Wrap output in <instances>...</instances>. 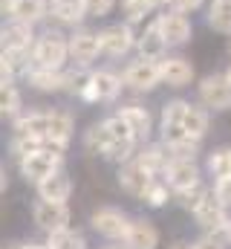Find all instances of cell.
Returning a JSON list of instances; mask_svg holds the SVG:
<instances>
[{"label":"cell","instance_id":"6da1fadb","mask_svg":"<svg viewBox=\"0 0 231 249\" xmlns=\"http://www.w3.org/2000/svg\"><path fill=\"white\" fill-rule=\"evenodd\" d=\"M66 61H69V35L61 26L44 29L32 47V64L50 67V70H64Z\"/></svg>","mask_w":231,"mask_h":249},{"label":"cell","instance_id":"7a4b0ae2","mask_svg":"<svg viewBox=\"0 0 231 249\" xmlns=\"http://www.w3.org/2000/svg\"><path fill=\"white\" fill-rule=\"evenodd\" d=\"M99 41H101V55L107 58H124L136 50L139 32L133 29V23L118 20V23H107L104 29H99Z\"/></svg>","mask_w":231,"mask_h":249},{"label":"cell","instance_id":"3957f363","mask_svg":"<svg viewBox=\"0 0 231 249\" xmlns=\"http://www.w3.org/2000/svg\"><path fill=\"white\" fill-rule=\"evenodd\" d=\"M153 20H156L159 32H162V38L168 41L171 50H179V47L191 44V38H194V23H191V18H188L185 12H176L171 6H165V9H159V15H156Z\"/></svg>","mask_w":231,"mask_h":249},{"label":"cell","instance_id":"277c9868","mask_svg":"<svg viewBox=\"0 0 231 249\" xmlns=\"http://www.w3.org/2000/svg\"><path fill=\"white\" fill-rule=\"evenodd\" d=\"M124 87L133 90V93H150L162 84V70H159V61H148V58H136L130 61L124 70Z\"/></svg>","mask_w":231,"mask_h":249},{"label":"cell","instance_id":"5b68a950","mask_svg":"<svg viewBox=\"0 0 231 249\" xmlns=\"http://www.w3.org/2000/svg\"><path fill=\"white\" fill-rule=\"evenodd\" d=\"M101 55V41H99V32L93 29H72L69 32V61L75 67H93L96 58Z\"/></svg>","mask_w":231,"mask_h":249},{"label":"cell","instance_id":"8992f818","mask_svg":"<svg viewBox=\"0 0 231 249\" xmlns=\"http://www.w3.org/2000/svg\"><path fill=\"white\" fill-rule=\"evenodd\" d=\"M199 102L208 110H229L231 107V81L226 72H211L199 81Z\"/></svg>","mask_w":231,"mask_h":249},{"label":"cell","instance_id":"52a82bcc","mask_svg":"<svg viewBox=\"0 0 231 249\" xmlns=\"http://www.w3.org/2000/svg\"><path fill=\"white\" fill-rule=\"evenodd\" d=\"M121 90H124V75H118L116 70L101 67V70H93L90 93L84 96V102H93V105H99V102H116L121 96Z\"/></svg>","mask_w":231,"mask_h":249},{"label":"cell","instance_id":"ba28073f","mask_svg":"<svg viewBox=\"0 0 231 249\" xmlns=\"http://www.w3.org/2000/svg\"><path fill=\"white\" fill-rule=\"evenodd\" d=\"M20 162V174L29 180V183H44L47 177H52L55 171H61V162H64V157H55V154H50V151H35V154H26L23 160H17Z\"/></svg>","mask_w":231,"mask_h":249},{"label":"cell","instance_id":"9c48e42d","mask_svg":"<svg viewBox=\"0 0 231 249\" xmlns=\"http://www.w3.org/2000/svg\"><path fill=\"white\" fill-rule=\"evenodd\" d=\"M3 15L20 23L38 26L50 20V0H3Z\"/></svg>","mask_w":231,"mask_h":249},{"label":"cell","instance_id":"30bf717a","mask_svg":"<svg viewBox=\"0 0 231 249\" xmlns=\"http://www.w3.org/2000/svg\"><path fill=\"white\" fill-rule=\"evenodd\" d=\"M32 220H35V226L44 229V232H58V229H66V223H69V209H66V203L38 200L35 209H32Z\"/></svg>","mask_w":231,"mask_h":249},{"label":"cell","instance_id":"8fae6325","mask_svg":"<svg viewBox=\"0 0 231 249\" xmlns=\"http://www.w3.org/2000/svg\"><path fill=\"white\" fill-rule=\"evenodd\" d=\"M153 177L156 174H150L139 160H130V162H124L118 168V186H121V191H127L130 197H145V191L150 188Z\"/></svg>","mask_w":231,"mask_h":249},{"label":"cell","instance_id":"7c38bea8","mask_svg":"<svg viewBox=\"0 0 231 249\" xmlns=\"http://www.w3.org/2000/svg\"><path fill=\"white\" fill-rule=\"evenodd\" d=\"M194 217H197V223H199L202 229H208V232H226V226L231 223L229 217H226L223 200H220L214 191H208V197L199 203V209L194 212Z\"/></svg>","mask_w":231,"mask_h":249},{"label":"cell","instance_id":"4fadbf2b","mask_svg":"<svg viewBox=\"0 0 231 249\" xmlns=\"http://www.w3.org/2000/svg\"><path fill=\"white\" fill-rule=\"evenodd\" d=\"M159 70H162V84H168L173 90L191 87V81H194V64L185 55H165L159 61Z\"/></svg>","mask_w":231,"mask_h":249},{"label":"cell","instance_id":"5bb4252c","mask_svg":"<svg viewBox=\"0 0 231 249\" xmlns=\"http://www.w3.org/2000/svg\"><path fill=\"white\" fill-rule=\"evenodd\" d=\"M90 223H93V229H96L99 235H104V238H121V241H124V235H127V226H130L127 214H124L121 209H113V206L99 209V212L90 217Z\"/></svg>","mask_w":231,"mask_h":249},{"label":"cell","instance_id":"9a60e30c","mask_svg":"<svg viewBox=\"0 0 231 249\" xmlns=\"http://www.w3.org/2000/svg\"><path fill=\"white\" fill-rule=\"evenodd\" d=\"M168 41L162 38V32H159V26H156V20H150L142 32H139V41H136V53H139V58H148V61H162L165 55H168Z\"/></svg>","mask_w":231,"mask_h":249},{"label":"cell","instance_id":"2e32d148","mask_svg":"<svg viewBox=\"0 0 231 249\" xmlns=\"http://www.w3.org/2000/svg\"><path fill=\"white\" fill-rule=\"evenodd\" d=\"M0 41H3V50H32L38 35H35V26L9 18L0 29Z\"/></svg>","mask_w":231,"mask_h":249},{"label":"cell","instance_id":"e0dca14e","mask_svg":"<svg viewBox=\"0 0 231 249\" xmlns=\"http://www.w3.org/2000/svg\"><path fill=\"white\" fill-rule=\"evenodd\" d=\"M162 142L171 151L173 160H197L199 151V139L188 136L182 127H162Z\"/></svg>","mask_w":231,"mask_h":249},{"label":"cell","instance_id":"ac0fdd59","mask_svg":"<svg viewBox=\"0 0 231 249\" xmlns=\"http://www.w3.org/2000/svg\"><path fill=\"white\" fill-rule=\"evenodd\" d=\"M26 84L38 93H61L64 90V70H50V67H38L32 64L26 72H23Z\"/></svg>","mask_w":231,"mask_h":249},{"label":"cell","instance_id":"d6986e66","mask_svg":"<svg viewBox=\"0 0 231 249\" xmlns=\"http://www.w3.org/2000/svg\"><path fill=\"white\" fill-rule=\"evenodd\" d=\"M50 20L55 26L78 29L87 20V12H84L81 0H55V3H50Z\"/></svg>","mask_w":231,"mask_h":249},{"label":"cell","instance_id":"ffe728a7","mask_svg":"<svg viewBox=\"0 0 231 249\" xmlns=\"http://www.w3.org/2000/svg\"><path fill=\"white\" fill-rule=\"evenodd\" d=\"M165 183L173 191L199 183V165H197V160H171L168 168H165Z\"/></svg>","mask_w":231,"mask_h":249},{"label":"cell","instance_id":"44dd1931","mask_svg":"<svg viewBox=\"0 0 231 249\" xmlns=\"http://www.w3.org/2000/svg\"><path fill=\"white\" fill-rule=\"evenodd\" d=\"M127 249H156L159 247V232L150 220H130L127 235H124Z\"/></svg>","mask_w":231,"mask_h":249},{"label":"cell","instance_id":"7402d4cb","mask_svg":"<svg viewBox=\"0 0 231 249\" xmlns=\"http://www.w3.org/2000/svg\"><path fill=\"white\" fill-rule=\"evenodd\" d=\"M118 116L130 124V130L136 133L139 142H145V139L153 133V116H150V110L142 107V105H121V107H118Z\"/></svg>","mask_w":231,"mask_h":249},{"label":"cell","instance_id":"603a6c76","mask_svg":"<svg viewBox=\"0 0 231 249\" xmlns=\"http://www.w3.org/2000/svg\"><path fill=\"white\" fill-rule=\"evenodd\" d=\"M15 133L47 139V133H50V110H29V113L15 116Z\"/></svg>","mask_w":231,"mask_h":249},{"label":"cell","instance_id":"cb8c5ba5","mask_svg":"<svg viewBox=\"0 0 231 249\" xmlns=\"http://www.w3.org/2000/svg\"><path fill=\"white\" fill-rule=\"evenodd\" d=\"M136 160L150 171V174H165L168 162H171V151L165 148V142H153V145H145L136 151Z\"/></svg>","mask_w":231,"mask_h":249},{"label":"cell","instance_id":"d4e9b609","mask_svg":"<svg viewBox=\"0 0 231 249\" xmlns=\"http://www.w3.org/2000/svg\"><path fill=\"white\" fill-rule=\"evenodd\" d=\"M116 142H121V139H116L113 136V130L107 127V122L90 124V130L84 133V148H87L90 154H101V157H104Z\"/></svg>","mask_w":231,"mask_h":249},{"label":"cell","instance_id":"484cf974","mask_svg":"<svg viewBox=\"0 0 231 249\" xmlns=\"http://www.w3.org/2000/svg\"><path fill=\"white\" fill-rule=\"evenodd\" d=\"M38 194H41V200L66 203V200H69V194H72V180H69L64 171H55L52 177H47L44 183H38Z\"/></svg>","mask_w":231,"mask_h":249},{"label":"cell","instance_id":"4316f807","mask_svg":"<svg viewBox=\"0 0 231 249\" xmlns=\"http://www.w3.org/2000/svg\"><path fill=\"white\" fill-rule=\"evenodd\" d=\"M205 23L214 32L231 35V0H211V6L205 12Z\"/></svg>","mask_w":231,"mask_h":249},{"label":"cell","instance_id":"83f0119b","mask_svg":"<svg viewBox=\"0 0 231 249\" xmlns=\"http://www.w3.org/2000/svg\"><path fill=\"white\" fill-rule=\"evenodd\" d=\"M90 81H93V70L90 67H75L64 72V93L84 99L90 93Z\"/></svg>","mask_w":231,"mask_h":249},{"label":"cell","instance_id":"f1b7e54d","mask_svg":"<svg viewBox=\"0 0 231 249\" xmlns=\"http://www.w3.org/2000/svg\"><path fill=\"white\" fill-rule=\"evenodd\" d=\"M72 130H75L72 113H66V110H50V133H47V139H55V142L69 145Z\"/></svg>","mask_w":231,"mask_h":249},{"label":"cell","instance_id":"f546056e","mask_svg":"<svg viewBox=\"0 0 231 249\" xmlns=\"http://www.w3.org/2000/svg\"><path fill=\"white\" fill-rule=\"evenodd\" d=\"M182 130L194 139H202L208 133V107H199V105H191L185 119H182Z\"/></svg>","mask_w":231,"mask_h":249},{"label":"cell","instance_id":"4dcf8cb0","mask_svg":"<svg viewBox=\"0 0 231 249\" xmlns=\"http://www.w3.org/2000/svg\"><path fill=\"white\" fill-rule=\"evenodd\" d=\"M118 12H121V20L127 23H145V18L153 12V6L148 0H118Z\"/></svg>","mask_w":231,"mask_h":249},{"label":"cell","instance_id":"1f68e13d","mask_svg":"<svg viewBox=\"0 0 231 249\" xmlns=\"http://www.w3.org/2000/svg\"><path fill=\"white\" fill-rule=\"evenodd\" d=\"M50 249H84L87 247V241H84V235L81 232H75V229H58V232H50Z\"/></svg>","mask_w":231,"mask_h":249},{"label":"cell","instance_id":"d6a6232c","mask_svg":"<svg viewBox=\"0 0 231 249\" xmlns=\"http://www.w3.org/2000/svg\"><path fill=\"white\" fill-rule=\"evenodd\" d=\"M173 194H176V203H179L185 212H197L199 203L208 197V188L202 186V180H199V183H194V186H188V188H179V191H173Z\"/></svg>","mask_w":231,"mask_h":249},{"label":"cell","instance_id":"836d02e7","mask_svg":"<svg viewBox=\"0 0 231 249\" xmlns=\"http://www.w3.org/2000/svg\"><path fill=\"white\" fill-rule=\"evenodd\" d=\"M188 107H191V102H185V99L165 102L162 105V127H182V119H185Z\"/></svg>","mask_w":231,"mask_h":249},{"label":"cell","instance_id":"e575fe53","mask_svg":"<svg viewBox=\"0 0 231 249\" xmlns=\"http://www.w3.org/2000/svg\"><path fill=\"white\" fill-rule=\"evenodd\" d=\"M20 107H23V102H20L17 87H15V84H3V87H0V113L15 119V116H20V113H23Z\"/></svg>","mask_w":231,"mask_h":249},{"label":"cell","instance_id":"d590c367","mask_svg":"<svg viewBox=\"0 0 231 249\" xmlns=\"http://www.w3.org/2000/svg\"><path fill=\"white\" fill-rule=\"evenodd\" d=\"M41 148H44V139H38V136H26V133H15L12 142H9V151H12L17 160H23L26 154H35V151H41Z\"/></svg>","mask_w":231,"mask_h":249},{"label":"cell","instance_id":"8d00e7d4","mask_svg":"<svg viewBox=\"0 0 231 249\" xmlns=\"http://www.w3.org/2000/svg\"><path fill=\"white\" fill-rule=\"evenodd\" d=\"M208 171L214 177H229L231 174V148H220L208 154Z\"/></svg>","mask_w":231,"mask_h":249},{"label":"cell","instance_id":"74e56055","mask_svg":"<svg viewBox=\"0 0 231 249\" xmlns=\"http://www.w3.org/2000/svg\"><path fill=\"white\" fill-rule=\"evenodd\" d=\"M168 197H171V186H168V183L153 180V183H150V188L145 191V197H142V200H145L148 206L159 209V206H165V203H168Z\"/></svg>","mask_w":231,"mask_h":249},{"label":"cell","instance_id":"f35d334b","mask_svg":"<svg viewBox=\"0 0 231 249\" xmlns=\"http://www.w3.org/2000/svg\"><path fill=\"white\" fill-rule=\"evenodd\" d=\"M81 6H84L87 18H107L118 6V0H81Z\"/></svg>","mask_w":231,"mask_h":249},{"label":"cell","instance_id":"ab89813d","mask_svg":"<svg viewBox=\"0 0 231 249\" xmlns=\"http://www.w3.org/2000/svg\"><path fill=\"white\" fill-rule=\"evenodd\" d=\"M214 194L223 200L226 209H231V174L229 177H217V183H214Z\"/></svg>","mask_w":231,"mask_h":249},{"label":"cell","instance_id":"60d3db41","mask_svg":"<svg viewBox=\"0 0 231 249\" xmlns=\"http://www.w3.org/2000/svg\"><path fill=\"white\" fill-rule=\"evenodd\" d=\"M202 3H205V0H168V6H171V9H176V12H185V15H191V12L202 9Z\"/></svg>","mask_w":231,"mask_h":249},{"label":"cell","instance_id":"b9f144b4","mask_svg":"<svg viewBox=\"0 0 231 249\" xmlns=\"http://www.w3.org/2000/svg\"><path fill=\"white\" fill-rule=\"evenodd\" d=\"M194 249H226L223 247V241L217 238V235H208V238H202V241H197Z\"/></svg>","mask_w":231,"mask_h":249},{"label":"cell","instance_id":"7bdbcfd3","mask_svg":"<svg viewBox=\"0 0 231 249\" xmlns=\"http://www.w3.org/2000/svg\"><path fill=\"white\" fill-rule=\"evenodd\" d=\"M150 6H153V12H159V9H165L168 6V0H148Z\"/></svg>","mask_w":231,"mask_h":249},{"label":"cell","instance_id":"ee69618b","mask_svg":"<svg viewBox=\"0 0 231 249\" xmlns=\"http://www.w3.org/2000/svg\"><path fill=\"white\" fill-rule=\"evenodd\" d=\"M26 249H50V244H26Z\"/></svg>","mask_w":231,"mask_h":249},{"label":"cell","instance_id":"f6af8a7d","mask_svg":"<svg viewBox=\"0 0 231 249\" xmlns=\"http://www.w3.org/2000/svg\"><path fill=\"white\" fill-rule=\"evenodd\" d=\"M223 235H226V241H229V247H231V223L226 226V232H223Z\"/></svg>","mask_w":231,"mask_h":249},{"label":"cell","instance_id":"bcb514c9","mask_svg":"<svg viewBox=\"0 0 231 249\" xmlns=\"http://www.w3.org/2000/svg\"><path fill=\"white\" fill-rule=\"evenodd\" d=\"M171 249H194V247H185V244H176V247H171Z\"/></svg>","mask_w":231,"mask_h":249},{"label":"cell","instance_id":"7dc6e473","mask_svg":"<svg viewBox=\"0 0 231 249\" xmlns=\"http://www.w3.org/2000/svg\"><path fill=\"white\" fill-rule=\"evenodd\" d=\"M6 249H26V247H17V244H15V247H6Z\"/></svg>","mask_w":231,"mask_h":249},{"label":"cell","instance_id":"c3c4849f","mask_svg":"<svg viewBox=\"0 0 231 249\" xmlns=\"http://www.w3.org/2000/svg\"><path fill=\"white\" fill-rule=\"evenodd\" d=\"M226 75H229V81H231V67H229V70H226Z\"/></svg>","mask_w":231,"mask_h":249},{"label":"cell","instance_id":"681fc988","mask_svg":"<svg viewBox=\"0 0 231 249\" xmlns=\"http://www.w3.org/2000/svg\"><path fill=\"white\" fill-rule=\"evenodd\" d=\"M229 55H231V41H229Z\"/></svg>","mask_w":231,"mask_h":249},{"label":"cell","instance_id":"f907efd6","mask_svg":"<svg viewBox=\"0 0 231 249\" xmlns=\"http://www.w3.org/2000/svg\"><path fill=\"white\" fill-rule=\"evenodd\" d=\"M107 249H121V247H107Z\"/></svg>","mask_w":231,"mask_h":249},{"label":"cell","instance_id":"816d5d0a","mask_svg":"<svg viewBox=\"0 0 231 249\" xmlns=\"http://www.w3.org/2000/svg\"><path fill=\"white\" fill-rule=\"evenodd\" d=\"M50 3H55V0H50Z\"/></svg>","mask_w":231,"mask_h":249}]
</instances>
